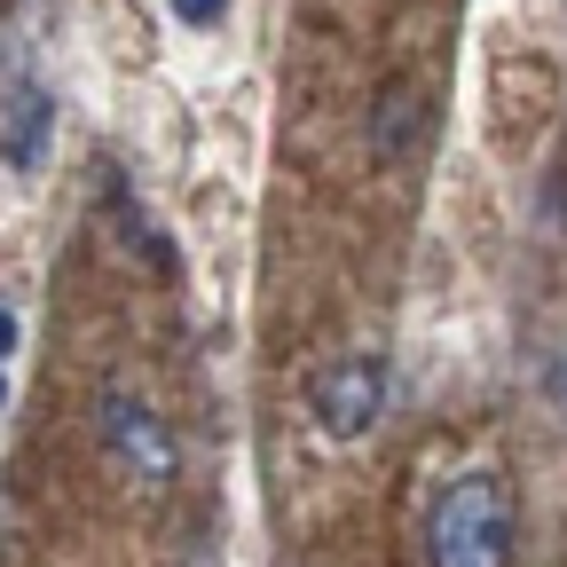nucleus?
Returning <instances> with one entry per match:
<instances>
[{
	"mask_svg": "<svg viewBox=\"0 0 567 567\" xmlns=\"http://www.w3.org/2000/svg\"><path fill=\"white\" fill-rule=\"evenodd\" d=\"M425 559L434 567H520V505L496 465L442 481L434 513H425Z\"/></svg>",
	"mask_w": 567,
	"mask_h": 567,
	"instance_id": "obj_1",
	"label": "nucleus"
},
{
	"mask_svg": "<svg viewBox=\"0 0 567 567\" xmlns=\"http://www.w3.org/2000/svg\"><path fill=\"white\" fill-rule=\"evenodd\" d=\"M95 434H103V450L118 457L126 481H142V488H174L182 481V442L142 394H103L95 402Z\"/></svg>",
	"mask_w": 567,
	"mask_h": 567,
	"instance_id": "obj_2",
	"label": "nucleus"
},
{
	"mask_svg": "<svg viewBox=\"0 0 567 567\" xmlns=\"http://www.w3.org/2000/svg\"><path fill=\"white\" fill-rule=\"evenodd\" d=\"M308 417L331 442H363L386 417V363L379 354H331V363L308 379Z\"/></svg>",
	"mask_w": 567,
	"mask_h": 567,
	"instance_id": "obj_3",
	"label": "nucleus"
},
{
	"mask_svg": "<svg viewBox=\"0 0 567 567\" xmlns=\"http://www.w3.org/2000/svg\"><path fill=\"white\" fill-rule=\"evenodd\" d=\"M425 134H434V95H425L417 80H386L379 103H371V151L386 166H410L425 151Z\"/></svg>",
	"mask_w": 567,
	"mask_h": 567,
	"instance_id": "obj_4",
	"label": "nucleus"
},
{
	"mask_svg": "<svg viewBox=\"0 0 567 567\" xmlns=\"http://www.w3.org/2000/svg\"><path fill=\"white\" fill-rule=\"evenodd\" d=\"M48 142H55V103H48L40 87H17L9 103H0V166H17V174H40Z\"/></svg>",
	"mask_w": 567,
	"mask_h": 567,
	"instance_id": "obj_5",
	"label": "nucleus"
},
{
	"mask_svg": "<svg viewBox=\"0 0 567 567\" xmlns=\"http://www.w3.org/2000/svg\"><path fill=\"white\" fill-rule=\"evenodd\" d=\"M166 9H174V24H189V32L229 24V0H166Z\"/></svg>",
	"mask_w": 567,
	"mask_h": 567,
	"instance_id": "obj_6",
	"label": "nucleus"
},
{
	"mask_svg": "<svg viewBox=\"0 0 567 567\" xmlns=\"http://www.w3.org/2000/svg\"><path fill=\"white\" fill-rule=\"evenodd\" d=\"M544 221H551V229L567 237V158L551 166V189H544Z\"/></svg>",
	"mask_w": 567,
	"mask_h": 567,
	"instance_id": "obj_7",
	"label": "nucleus"
},
{
	"mask_svg": "<svg viewBox=\"0 0 567 567\" xmlns=\"http://www.w3.org/2000/svg\"><path fill=\"white\" fill-rule=\"evenodd\" d=\"M544 402L567 417V354H551V363H544Z\"/></svg>",
	"mask_w": 567,
	"mask_h": 567,
	"instance_id": "obj_8",
	"label": "nucleus"
},
{
	"mask_svg": "<svg viewBox=\"0 0 567 567\" xmlns=\"http://www.w3.org/2000/svg\"><path fill=\"white\" fill-rule=\"evenodd\" d=\"M9 354H17V316L0 308V363H9Z\"/></svg>",
	"mask_w": 567,
	"mask_h": 567,
	"instance_id": "obj_9",
	"label": "nucleus"
},
{
	"mask_svg": "<svg viewBox=\"0 0 567 567\" xmlns=\"http://www.w3.org/2000/svg\"><path fill=\"white\" fill-rule=\"evenodd\" d=\"M0 402H9V379H0Z\"/></svg>",
	"mask_w": 567,
	"mask_h": 567,
	"instance_id": "obj_10",
	"label": "nucleus"
}]
</instances>
